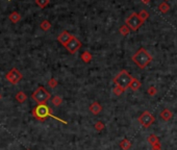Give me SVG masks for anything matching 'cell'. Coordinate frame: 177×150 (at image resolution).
Wrapping results in <instances>:
<instances>
[{"label":"cell","mask_w":177,"mask_h":150,"mask_svg":"<svg viewBox=\"0 0 177 150\" xmlns=\"http://www.w3.org/2000/svg\"><path fill=\"white\" fill-rule=\"evenodd\" d=\"M31 114H32L35 119H37L38 121H45V120H47L49 117H51V118H54L57 121L65 123V124L67 123V121H64V120H62L60 118H57V117H55L54 115H52L49 106H48L46 103H44V104H38L37 106L32 110Z\"/></svg>","instance_id":"obj_1"},{"label":"cell","mask_w":177,"mask_h":150,"mask_svg":"<svg viewBox=\"0 0 177 150\" xmlns=\"http://www.w3.org/2000/svg\"><path fill=\"white\" fill-rule=\"evenodd\" d=\"M132 61L141 69L146 68L152 61V56L145 48H140L132 55Z\"/></svg>","instance_id":"obj_2"},{"label":"cell","mask_w":177,"mask_h":150,"mask_svg":"<svg viewBox=\"0 0 177 150\" xmlns=\"http://www.w3.org/2000/svg\"><path fill=\"white\" fill-rule=\"evenodd\" d=\"M132 76L129 74L126 70H122L118 73V75L114 78V83L116 87L121 88L122 90H127L129 88V85L132 80Z\"/></svg>","instance_id":"obj_3"},{"label":"cell","mask_w":177,"mask_h":150,"mask_svg":"<svg viewBox=\"0 0 177 150\" xmlns=\"http://www.w3.org/2000/svg\"><path fill=\"white\" fill-rule=\"evenodd\" d=\"M51 98V95L44 87H39L31 95V99L36 101L38 104H44Z\"/></svg>","instance_id":"obj_4"},{"label":"cell","mask_w":177,"mask_h":150,"mask_svg":"<svg viewBox=\"0 0 177 150\" xmlns=\"http://www.w3.org/2000/svg\"><path fill=\"white\" fill-rule=\"evenodd\" d=\"M125 23H126L125 25L127 26L130 30L135 31V30H138V29H139L141 26L143 25V24H144V21L140 18L138 13H132L125 20Z\"/></svg>","instance_id":"obj_5"},{"label":"cell","mask_w":177,"mask_h":150,"mask_svg":"<svg viewBox=\"0 0 177 150\" xmlns=\"http://www.w3.org/2000/svg\"><path fill=\"white\" fill-rule=\"evenodd\" d=\"M5 78L12 85H17L23 78V75L17 68H12L11 71L8 72V74L5 75Z\"/></svg>","instance_id":"obj_6"},{"label":"cell","mask_w":177,"mask_h":150,"mask_svg":"<svg viewBox=\"0 0 177 150\" xmlns=\"http://www.w3.org/2000/svg\"><path fill=\"white\" fill-rule=\"evenodd\" d=\"M138 120H139L140 124L142 125L143 127H145V128L151 126V125L153 124L154 121H155L153 115H152L150 112H148V110H145V112L139 117V119Z\"/></svg>","instance_id":"obj_7"},{"label":"cell","mask_w":177,"mask_h":150,"mask_svg":"<svg viewBox=\"0 0 177 150\" xmlns=\"http://www.w3.org/2000/svg\"><path fill=\"white\" fill-rule=\"evenodd\" d=\"M65 48L68 50V52L71 53V54H74L76 53L77 50H79L81 47V42L76 38V37L72 36V38L70 39V41L68 42L66 45L64 46Z\"/></svg>","instance_id":"obj_8"},{"label":"cell","mask_w":177,"mask_h":150,"mask_svg":"<svg viewBox=\"0 0 177 150\" xmlns=\"http://www.w3.org/2000/svg\"><path fill=\"white\" fill-rule=\"evenodd\" d=\"M71 38H72V34L70 33L69 31L64 30L59 37H57V41H59L63 46H65L68 43V42L70 41V39H71Z\"/></svg>","instance_id":"obj_9"},{"label":"cell","mask_w":177,"mask_h":150,"mask_svg":"<svg viewBox=\"0 0 177 150\" xmlns=\"http://www.w3.org/2000/svg\"><path fill=\"white\" fill-rule=\"evenodd\" d=\"M102 110V106H101L100 104H99L98 102H93L91 105H90V112L92 113V114L94 115H98L99 113Z\"/></svg>","instance_id":"obj_10"},{"label":"cell","mask_w":177,"mask_h":150,"mask_svg":"<svg viewBox=\"0 0 177 150\" xmlns=\"http://www.w3.org/2000/svg\"><path fill=\"white\" fill-rule=\"evenodd\" d=\"M159 117H161L162 120H164V121H169V120L173 117V113H172L171 110H168V109H165L161 112Z\"/></svg>","instance_id":"obj_11"},{"label":"cell","mask_w":177,"mask_h":150,"mask_svg":"<svg viewBox=\"0 0 177 150\" xmlns=\"http://www.w3.org/2000/svg\"><path fill=\"white\" fill-rule=\"evenodd\" d=\"M141 85H142V83H141L140 80L133 77L132 80H131V82H130V85H129V88L131 90H133V91H138L141 88Z\"/></svg>","instance_id":"obj_12"},{"label":"cell","mask_w":177,"mask_h":150,"mask_svg":"<svg viewBox=\"0 0 177 150\" xmlns=\"http://www.w3.org/2000/svg\"><path fill=\"white\" fill-rule=\"evenodd\" d=\"M9 19L13 22V23H18V22L21 20V15L19 13H17V12H13L12 14H9Z\"/></svg>","instance_id":"obj_13"},{"label":"cell","mask_w":177,"mask_h":150,"mask_svg":"<svg viewBox=\"0 0 177 150\" xmlns=\"http://www.w3.org/2000/svg\"><path fill=\"white\" fill-rule=\"evenodd\" d=\"M26 99H27V96H26V94L24 92H22V91H20V92L17 93L16 95V100L18 101L19 103H23L26 101Z\"/></svg>","instance_id":"obj_14"},{"label":"cell","mask_w":177,"mask_h":150,"mask_svg":"<svg viewBox=\"0 0 177 150\" xmlns=\"http://www.w3.org/2000/svg\"><path fill=\"white\" fill-rule=\"evenodd\" d=\"M120 147L122 150H129L130 148H131V143H130V141H128L127 139H124L121 141Z\"/></svg>","instance_id":"obj_15"},{"label":"cell","mask_w":177,"mask_h":150,"mask_svg":"<svg viewBox=\"0 0 177 150\" xmlns=\"http://www.w3.org/2000/svg\"><path fill=\"white\" fill-rule=\"evenodd\" d=\"M92 58H93V56H92V54L89 52V51H84V52H82V54H81L82 61H84V63L88 64L92 61Z\"/></svg>","instance_id":"obj_16"},{"label":"cell","mask_w":177,"mask_h":150,"mask_svg":"<svg viewBox=\"0 0 177 150\" xmlns=\"http://www.w3.org/2000/svg\"><path fill=\"white\" fill-rule=\"evenodd\" d=\"M158 9H159V12L162 14H167L168 12L170 11V5L167 2H162V3L159 4V6H158Z\"/></svg>","instance_id":"obj_17"},{"label":"cell","mask_w":177,"mask_h":150,"mask_svg":"<svg viewBox=\"0 0 177 150\" xmlns=\"http://www.w3.org/2000/svg\"><path fill=\"white\" fill-rule=\"evenodd\" d=\"M51 102L54 106H60V105L63 103V98L60 97V96H54V97L51 99Z\"/></svg>","instance_id":"obj_18"},{"label":"cell","mask_w":177,"mask_h":150,"mask_svg":"<svg viewBox=\"0 0 177 150\" xmlns=\"http://www.w3.org/2000/svg\"><path fill=\"white\" fill-rule=\"evenodd\" d=\"M148 142L150 143V145H154V144H156V143H159V139L157 138L155 134H150L149 137H148Z\"/></svg>","instance_id":"obj_19"},{"label":"cell","mask_w":177,"mask_h":150,"mask_svg":"<svg viewBox=\"0 0 177 150\" xmlns=\"http://www.w3.org/2000/svg\"><path fill=\"white\" fill-rule=\"evenodd\" d=\"M41 28L43 29L44 31H47V30H49L50 27H51V23H50L49 21H47V20H44L41 23Z\"/></svg>","instance_id":"obj_20"},{"label":"cell","mask_w":177,"mask_h":150,"mask_svg":"<svg viewBox=\"0 0 177 150\" xmlns=\"http://www.w3.org/2000/svg\"><path fill=\"white\" fill-rule=\"evenodd\" d=\"M36 3H37V5L40 6L41 9H45V7L49 4V0H36Z\"/></svg>","instance_id":"obj_21"},{"label":"cell","mask_w":177,"mask_h":150,"mask_svg":"<svg viewBox=\"0 0 177 150\" xmlns=\"http://www.w3.org/2000/svg\"><path fill=\"white\" fill-rule=\"evenodd\" d=\"M138 15H139V17H140V18L142 19V20L144 21V22L146 21L147 19H148V17H149V13H148L146 9H142V11H141Z\"/></svg>","instance_id":"obj_22"},{"label":"cell","mask_w":177,"mask_h":150,"mask_svg":"<svg viewBox=\"0 0 177 150\" xmlns=\"http://www.w3.org/2000/svg\"><path fill=\"white\" fill-rule=\"evenodd\" d=\"M119 31H120V33L122 34L123 37H126L128 33H130V29L128 28L126 25H122V26L120 27V29H119Z\"/></svg>","instance_id":"obj_23"},{"label":"cell","mask_w":177,"mask_h":150,"mask_svg":"<svg viewBox=\"0 0 177 150\" xmlns=\"http://www.w3.org/2000/svg\"><path fill=\"white\" fill-rule=\"evenodd\" d=\"M94 127H95V129L97 130V131H101V130H103L104 128H105V125H104V123H103V122L98 121V122H96V123H95Z\"/></svg>","instance_id":"obj_24"},{"label":"cell","mask_w":177,"mask_h":150,"mask_svg":"<svg viewBox=\"0 0 177 150\" xmlns=\"http://www.w3.org/2000/svg\"><path fill=\"white\" fill-rule=\"evenodd\" d=\"M57 85H59V82H57V80L55 79V78H51V79L48 80V85H49L51 89H54V88H56Z\"/></svg>","instance_id":"obj_25"},{"label":"cell","mask_w":177,"mask_h":150,"mask_svg":"<svg viewBox=\"0 0 177 150\" xmlns=\"http://www.w3.org/2000/svg\"><path fill=\"white\" fill-rule=\"evenodd\" d=\"M113 92L116 96H120V95H122L123 92H125V91L122 90L121 88H119V87H115L114 88V90H113Z\"/></svg>","instance_id":"obj_26"},{"label":"cell","mask_w":177,"mask_h":150,"mask_svg":"<svg viewBox=\"0 0 177 150\" xmlns=\"http://www.w3.org/2000/svg\"><path fill=\"white\" fill-rule=\"evenodd\" d=\"M156 92H157L156 88L153 87V85L149 87V89H148V94H149L150 96H154L155 94H156Z\"/></svg>","instance_id":"obj_27"},{"label":"cell","mask_w":177,"mask_h":150,"mask_svg":"<svg viewBox=\"0 0 177 150\" xmlns=\"http://www.w3.org/2000/svg\"><path fill=\"white\" fill-rule=\"evenodd\" d=\"M152 150H162V145L161 143H156L154 145H152Z\"/></svg>","instance_id":"obj_28"},{"label":"cell","mask_w":177,"mask_h":150,"mask_svg":"<svg viewBox=\"0 0 177 150\" xmlns=\"http://www.w3.org/2000/svg\"><path fill=\"white\" fill-rule=\"evenodd\" d=\"M142 2H143L144 4H148V3L150 2V0H142Z\"/></svg>","instance_id":"obj_29"},{"label":"cell","mask_w":177,"mask_h":150,"mask_svg":"<svg viewBox=\"0 0 177 150\" xmlns=\"http://www.w3.org/2000/svg\"><path fill=\"white\" fill-rule=\"evenodd\" d=\"M1 99H2V95L0 94V100H1Z\"/></svg>","instance_id":"obj_30"},{"label":"cell","mask_w":177,"mask_h":150,"mask_svg":"<svg viewBox=\"0 0 177 150\" xmlns=\"http://www.w3.org/2000/svg\"><path fill=\"white\" fill-rule=\"evenodd\" d=\"M166 1H167V0H165V2H166Z\"/></svg>","instance_id":"obj_31"},{"label":"cell","mask_w":177,"mask_h":150,"mask_svg":"<svg viewBox=\"0 0 177 150\" xmlns=\"http://www.w3.org/2000/svg\"><path fill=\"white\" fill-rule=\"evenodd\" d=\"M27 150H30V149H27Z\"/></svg>","instance_id":"obj_32"},{"label":"cell","mask_w":177,"mask_h":150,"mask_svg":"<svg viewBox=\"0 0 177 150\" xmlns=\"http://www.w3.org/2000/svg\"><path fill=\"white\" fill-rule=\"evenodd\" d=\"M9 1H11V0H9Z\"/></svg>","instance_id":"obj_33"}]
</instances>
